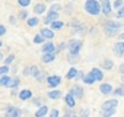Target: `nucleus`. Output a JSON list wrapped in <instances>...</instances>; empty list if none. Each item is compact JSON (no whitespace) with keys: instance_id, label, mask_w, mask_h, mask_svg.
<instances>
[{"instance_id":"obj_1","label":"nucleus","mask_w":124,"mask_h":117,"mask_svg":"<svg viewBox=\"0 0 124 117\" xmlns=\"http://www.w3.org/2000/svg\"><path fill=\"white\" fill-rule=\"evenodd\" d=\"M102 29H104V34L107 37H115L121 32L123 29V24L120 22V19L117 21H112V19H107L102 22Z\"/></svg>"},{"instance_id":"obj_2","label":"nucleus","mask_w":124,"mask_h":117,"mask_svg":"<svg viewBox=\"0 0 124 117\" xmlns=\"http://www.w3.org/2000/svg\"><path fill=\"white\" fill-rule=\"evenodd\" d=\"M83 8H85L86 13H89L91 16H98L99 13H102L99 0H86Z\"/></svg>"},{"instance_id":"obj_3","label":"nucleus","mask_w":124,"mask_h":117,"mask_svg":"<svg viewBox=\"0 0 124 117\" xmlns=\"http://www.w3.org/2000/svg\"><path fill=\"white\" fill-rule=\"evenodd\" d=\"M83 47V40L80 38H72L67 41V51L73 54H80V50Z\"/></svg>"},{"instance_id":"obj_4","label":"nucleus","mask_w":124,"mask_h":117,"mask_svg":"<svg viewBox=\"0 0 124 117\" xmlns=\"http://www.w3.org/2000/svg\"><path fill=\"white\" fill-rule=\"evenodd\" d=\"M99 3H101V10H102V15L105 18H109L111 13H112V3H111V0H99Z\"/></svg>"},{"instance_id":"obj_5","label":"nucleus","mask_w":124,"mask_h":117,"mask_svg":"<svg viewBox=\"0 0 124 117\" xmlns=\"http://www.w3.org/2000/svg\"><path fill=\"white\" fill-rule=\"evenodd\" d=\"M60 18V12H57V10H53V9H50L48 12H45V16H44V19H42V22L45 24V25H50L53 21H55V19H58Z\"/></svg>"},{"instance_id":"obj_6","label":"nucleus","mask_w":124,"mask_h":117,"mask_svg":"<svg viewBox=\"0 0 124 117\" xmlns=\"http://www.w3.org/2000/svg\"><path fill=\"white\" fill-rule=\"evenodd\" d=\"M22 113H23V111H22L19 107L12 105V104H8L6 108H5V114H6V116H10V117H19Z\"/></svg>"},{"instance_id":"obj_7","label":"nucleus","mask_w":124,"mask_h":117,"mask_svg":"<svg viewBox=\"0 0 124 117\" xmlns=\"http://www.w3.org/2000/svg\"><path fill=\"white\" fill-rule=\"evenodd\" d=\"M47 86L50 88V89H53V88H57L60 84H61V76H58V75H48V78H47Z\"/></svg>"},{"instance_id":"obj_8","label":"nucleus","mask_w":124,"mask_h":117,"mask_svg":"<svg viewBox=\"0 0 124 117\" xmlns=\"http://www.w3.org/2000/svg\"><path fill=\"white\" fill-rule=\"evenodd\" d=\"M69 26H70L72 32H76V34H85L86 32V28L80 21H72Z\"/></svg>"},{"instance_id":"obj_9","label":"nucleus","mask_w":124,"mask_h":117,"mask_svg":"<svg viewBox=\"0 0 124 117\" xmlns=\"http://www.w3.org/2000/svg\"><path fill=\"white\" fill-rule=\"evenodd\" d=\"M41 53H57V45L53 42V40H47L44 44H41Z\"/></svg>"},{"instance_id":"obj_10","label":"nucleus","mask_w":124,"mask_h":117,"mask_svg":"<svg viewBox=\"0 0 124 117\" xmlns=\"http://www.w3.org/2000/svg\"><path fill=\"white\" fill-rule=\"evenodd\" d=\"M69 92H72V94L76 97V100H82V98L85 97V89H83V86L79 85V84H75V85L69 89Z\"/></svg>"},{"instance_id":"obj_11","label":"nucleus","mask_w":124,"mask_h":117,"mask_svg":"<svg viewBox=\"0 0 124 117\" xmlns=\"http://www.w3.org/2000/svg\"><path fill=\"white\" fill-rule=\"evenodd\" d=\"M117 105H118V100H117V97H114V98H109V100L104 101L102 105H101V110H115Z\"/></svg>"},{"instance_id":"obj_12","label":"nucleus","mask_w":124,"mask_h":117,"mask_svg":"<svg viewBox=\"0 0 124 117\" xmlns=\"http://www.w3.org/2000/svg\"><path fill=\"white\" fill-rule=\"evenodd\" d=\"M112 51H114V54H115V56L123 57V56H124V41H123V40H118V41L114 44Z\"/></svg>"},{"instance_id":"obj_13","label":"nucleus","mask_w":124,"mask_h":117,"mask_svg":"<svg viewBox=\"0 0 124 117\" xmlns=\"http://www.w3.org/2000/svg\"><path fill=\"white\" fill-rule=\"evenodd\" d=\"M39 34L45 37V40H54V29H51L50 26H42L39 29Z\"/></svg>"},{"instance_id":"obj_14","label":"nucleus","mask_w":124,"mask_h":117,"mask_svg":"<svg viewBox=\"0 0 124 117\" xmlns=\"http://www.w3.org/2000/svg\"><path fill=\"white\" fill-rule=\"evenodd\" d=\"M76 101H78V100H76V97H75L72 92H67V94L64 95V104H66L67 107H73V108H75V107H76Z\"/></svg>"},{"instance_id":"obj_15","label":"nucleus","mask_w":124,"mask_h":117,"mask_svg":"<svg viewBox=\"0 0 124 117\" xmlns=\"http://www.w3.org/2000/svg\"><path fill=\"white\" fill-rule=\"evenodd\" d=\"M12 76L8 73V75H2L0 76V86L2 88H10V84H12Z\"/></svg>"},{"instance_id":"obj_16","label":"nucleus","mask_w":124,"mask_h":117,"mask_svg":"<svg viewBox=\"0 0 124 117\" xmlns=\"http://www.w3.org/2000/svg\"><path fill=\"white\" fill-rule=\"evenodd\" d=\"M112 91H114V86L111 84H101L99 85V92L102 95H111Z\"/></svg>"},{"instance_id":"obj_17","label":"nucleus","mask_w":124,"mask_h":117,"mask_svg":"<svg viewBox=\"0 0 124 117\" xmlns=\"http://www.w3.org/2000/svg\"><path fill=\"white\" fill-rule=\"evenodd\" d=\"M55 57H57V53H42V56H41V62L47 65V63L54 62Z\"/></svg>"},{"instance_id":"obj_18","label":"nucleus","mask_w":124,"mask_h":117,"mask_svg":"<svg viewBox=\"0 0 124 117\" xmlns=\"http://www.w3.org/2000/svg\"><path fill=\"white\" fill-rule=\"evenodd\" d=\"M18 98L21 101H29V100H32V91L31 89H22V91H19Z\"/></svg>"},{"instance_id":"obj_19","label":"nucleus","mask_w":124,"mask_h":117,"mask_svg":"<svg viewBox=\"0 0 124 117\" xmlns=\"http://www.w3.org/2000/svg\"><path fill=\"white\" fill-rule=\"evenodd\" d=\"M47 95H48L50 100H60L61 97H63V92H61L60 89H57V88H53V89H50L47 92Z\"/></svg>"},{"instance_id":"obj_20","label":"nucleus","mask_w":124,"mask_h":117,"mask_svg":"<svg viewBox=\"0 0 124 117\" xmlns=\"http://www.w3.org/2000/svg\"><path fill=\"white\" fill-rule=\"evenodd\" d=\"M47 12V5L45 3H42V2H39V3H37L35 6H34V13L35 15H44Z\"/></svg>"},{"instance_id":"obj_21","label":"nucleus","mask_w":124,"mask_h":117,"mask_svg":"<svg viewBox=\"0 0 124 117\" xmlns=\"http://www.w3.org/2000/svg\"><path fill=\"white\" fill-rule=\"evenodd\" d=\"M91 72H92V75L95 76L96 82H102V81H104V72H102L101 67H92Z\"/></svg>"},{"instance_id":"obj_22","label":"nucleus","mask_w":124,"mask_h":117,"mask_svg":"<svg viewBox=\"0 0 124 117\" xmlns=\"http://www.w3.org/2000/svg\"><path fill=\"white\" fill-rule=\"evenodd\" d=\"M99 67L102 70H111L114 67V62L111 60V58H104V60L99 63Z\"/></svg>"},{"instance_id":"obj_23","label":"nucleus","mask_w":124,"mask_h":117,"mask_svg":"<svg viewBox=\"0 0 124 117\" xmlns=\"http://www.w3.org/2000/svg\"><path fill=\"white\" fill-rule=\"evenodd\" d=\"M67 62L72 65V66H75V65H78L79 62H80V54H73V53H67Z\"/></svg>"},{"instance_id":"obj_24","label":"nucleus","mask_w":124,"mask_h":117,"mask_svg":"<svg viewBox=\"0 0 124 117\" xmlns=\"http://www.w3.org/2000/svg\"><path fill=\"white\" fill-rule=\"evenodd\" d=\"M26 25H28L29 28H35V26H38V25H39V18H38V15H35V16H29V18L26 19Z\"/></svg>"},{"instance_id":"obj_25","label":"nucleus","mask_w":124,"mask_h":117,"mask_svg":"<svg viewBox=\"0 0 124 117\" xmlns=\"http://www.w3.org/2000/svg\"><path fill=\"white\" fill-rule=\"evenodd\" d=\"M47 114H50V110H48V107H47L45 104L39 105L38 110L35 111V116H37V117H44V116H47Z\"/></svg>"},{"instance_id":"obj_26","label":"nucleus","mask_w":124,"mask_h":117,"mask_svg":"<svg viewBox=\"0 0 124 117\" xmlns=\"http://www.w3.org/2000/svg\"><path fill=\"white\" fill-rule=\"evenodd\" d=\"M82 82H83V84H86V85H93V84L96 82V79H95V76L92 75V72H88V73L83 76Z\"/></svg>"},{"instance_id":"obj_27","label":"nucleus","mask_w":124,"mask_h":117,"mask_svg":"<svg viewBox=\"0 0 124 117\" xmlns=\"http://www.w3.org/2000/svg\"><path fill=\"white\" fill-rule=\"evenodd\" d=\"M48 26H50L51 29H54V31H60L61 28L64 26V22H63V21H60V19H55V21H53Z\"/></svg>"},{"instance_id":"obj_28","label":"nucleus","mask_w":124,"mask_h":117,"mask_svg":"<svg viewBox=\"0 0 124 117\" xmlns=\"http://www.w3.org/2000/svg\"><path fill=\"white\" fill-rule=\"evenodd\" d=\"M76 73H78V69H76L75 66H72V67L67 70V73H66V79H67V81L75 79V78H76Z\"/></svg>"},{"instance_id":"obj_29","label":"nucleus","mask_w":124,"mask_h":117,"mask_svg":"<svg viewBox=\"0 0 124 117\" xmlns=\"http://www.w3.org/2000/svg\"><path fill=\"white\" fill-rule=\"evenodd\" d=\"M45 41H47V40H45V37H42L39 32H38V34L34 37V40H32V42H34V44H39V45H41V44H44Z\"/></svg>"},{"instance_id":"obj_30","label":"nucleus","mask_w":124,"mask_h":117,"mask_svg":"<svg viewBox=\"0 0 124 117\" xmlns=\"http://www.w3.org/2000/svg\"><path fill=\"white\" fill-rule=\"evenodd\" d=\"M15 58H16V57H15V54H13V53H10L9 56H6V58L3 60V65H8V66H10V65L15 62Z\"/></svg>"},{"instance_id":"obj_31","label":"nucleus","mask_w":124,"mask_h":117,"mask_svg":"<svg viewBox=\"0 0 124 117\" xmlns=\"http://www.w3.org/2000/svg\"><path fill=\"white\" fill-rule=\"evenodd\" d=\"M29 18V12L28 10H25V8L21 10V12H18V19H22V21H26Z\"/></svg>"},{"instance_id":"obj_32","label":"nucleus","mask_w":124,"mask_h":117,"mask_svg":"<svg viewBox=\"0 0 124 117\" xmlns=\"http://www.w3.org/2000/svg\"><path fill=\"white\" fill-rule=\"evenodd\" d=\"M39 73H41L39 67H38L37 65H32V66H31V75H29V76H32V78H35V79H37V76H38Z\"/></svg>"},{"instance_id":"obj_33","label":"nucleus","mask_w":124,"mask_h":117,"mask_svg":"<svg viewBox=\"0 0 124 117\" xmlns=\"http://www.w3.org/2000/svg\"><path fill=\"white\" fill-rule=\"evenodd\" d=\"M47 78H48V75H47V72H44V70H41V73L37 76V81L39 82V84H44V82H47Z\"/></svg>"},{"instance_id":"obj_34","label":"nucleus","mask_w":124,"mask_h":117,"mask_svg":"<svg viewBox=\"0 0 124 117\" xmlns=\"http://www.w3.org/2000/svg\"><path fill=\"white\" fill-rule=\"evenodd\" d=\"M112 95L114 97H124V88L123 86H120V88H114V91H112Z\"/></svg>"},{"instance_id":"obj_35","label":"nucleus","mask_w":124,"mask_h":117,"mask_svg":"<svg viewBox=\"0 0 124 117\" xmlns=\"http://www.w3.org/2000/svg\"><path fill=\"white\" fill-rule=\"evenodd\" d=\"M63 114H64L66 117H70V116H76V111L73 110V107H66L64 111H63Z\"/></svg>"},{"instance_id":"obj_36","label":"nucleus","mask_w":124,"mask_h":117,"mask_svg":"<svg viewBox=\"0 0 124 117\" xmlns=\"http://www.w3.org/2000/svg\"><path fill=\"white\" fill-rule=\"evenodd\" d=\"M19 85H21V78H19V76H15V78L12 79L10 88H19Z\"/></svg>"},{"instance_id":"obj_37","label":"nucleus","mask_w":124,"mask_h":117,"mask_svg":"<svg viewBox=\"0 0 124 117\" xmlns=\"http://www.w3.org/2000/svg\"><path fill=\"white\" fill-rule=\"evenodd\" d=\"M9 72H10V66H8V65L0 66V76H2V75H8Z\"/></svg>"},{"instance_id":"obj_38","label":"nucleus","mask_w":124,"mask_h":117,"mask_svg":"<svg viewBox=\"0 0 124 117\" xmlns=\"http://www.w3.org/2000/svg\"><path fill=\"white\" fill-rule=\"evenodd\" d=\"M115 18H117V19H124V5H123V6H121L120 9H117Z\"/></svg>"},{"instance_id":"obj_39","label":"nucleus","mask_w":124,"mask_h":117,"mask_svg":"<svg viewBox=\"0 0 124 117\" xmlns=\"http://www.w3.org/2000/svg\"><path fill=\"white\" fill-rule=\"evenodd\" d=\"M64 50H67V42H60L58 45H57V53H60V51H64Z\"/></svg>"},{"instance_id":"obj_40","label":"nucleus","mask_w":124,"mask_h":117,"mask_svg":"<svg viewBox=\"0 0 124 117\" xmlns=\"http://www.w3.org/2000/svg\"><path fill=\"white\" fill-rule=\"evenodd\" d=\"M18 5L21 8H28L31 5V0H18Z\"/></svg>"},{"instance_id":"obj_41","label":"nucleus","mask_w":124,"mask_h":117,"mask_svg":"<svg viewBox=\"0 0 124 117\" xmlns=\"http://www.w3.org/2000/svg\"><path fill=\"white\" fill-rule=\"evenodd\" d=\"M50 9H53V10H57V12H60L61 9H63V6H61L60 3H51Z\"/></svg>"},{"instance_id":"obj_42","label":"nucleus","mask_w":124,"mask_h":117,"mask_svg":"<svg viewBox=\"0 0 124 117\" xmlns=\"http://www.w3.org/2000/svg\"><path fill=\"white\" fill-rule=\"evenodd\" d=\"M123 5H124L123 0H114V2H112V8H114V9H120Z\"/></svg>"},{"instance_id":"obj_43","label":"nucleus","mask_w":124,"mask_h":117,"mask_svg":"<svg viewBox=\"0 0 124 117\" xmlns=\"http://www.w3.org/2000/svg\"><path fill=\"white\" fill-rule=\"evenodd\" d=\"M115 114V110H102V116H107V117H111Z\"/></svg>"},{"instance_id":"obj_44","label":"nucleus","mask_w":124,"mask_h":117,"mask_svg":"<svg viewBox=\"0 0 124 117\" xmlns=\"http://www.w3.org/2000/svg\"><path fill=\"white\" fill-rule=\"evenodd\" d=\"M22 75H23V76H29V75H31V66H26V67H23V70H22Z\"/></svg>"},{"instance_id":"obj_45","label":"nucleus","mask_w":124,"mask_h":117,"mask_svg":"<svg viewBox=\"0 0 124 117\" xmlns=\"http://www.w3.org/2000/svg\"><path fill=\"white\" fill-rule=\"evenodd\" d=\"M83 76H85V73H83L82 70H78V73H76V78H75V81H82V79H83Z\"/></svg>"},{"instance_id":"obj_46","label":"nucleus","mask_w":124,"mask_h":117,"mask_svg":"<svg viewBox=\"0 0 124 117\" xmlns=\"http://www.w3.org/2000/svg\"><path fill=\"white\" fill-rule=\"evenodd\" d=\"M32 102H34L37 107H39V105H42V102H44V101H42L41 98H34V97H32Z\"/></svg>"},{"instance_id":"obj_47","label":"nucleus","mask_w":124,"mask_h":117,"mask_svg":"<svg viewBox=\"0 0 124 117\" xmlns=\"http://www.w3.org/2000/svg\"><path fill=\"white\" fill-rule=\"evenodd\" d=\"M50 116L51 117H58L60 116V111L57 108H53V110H50Z\"/></svg>"},{"instance_id":"obj_48","label":"nucleus","mask_w":124,"mask_h":117,"mask_svg":"<svg viewBox=\"0 0 124 117\" xmlns=\"http://www.w3.org/2000/svg\"><path fill=\"white\" fill-rule=\"evenodd\" d=\"M6 26L3 25V24H0V37H3V35H6Z\"/></svg>"},{"instance_id":"obj_49","label":"nucleus","mask_w":124,"mask_h":117,"mask_svg":"<svg viewBox=\"0 0 124 117\" xmlns=\"http://www.w3.org/2000/svg\"><path fill=\"white\" fill-rule=\"evenodd\" d=\"M10 95H12V97H18V95H19L18 88H10Z\"/></svg>"},{"instance_id":"obj_50","label":"nucleus","mask_w":124,"mask_h":117,"mask_svg":"<svg viewBox=\"0 0 124 117\" xmlns=\"http://www.w3.org/2000/svg\"><path fill=\"white\" fill-rule=\"evenodd\" d=\"M9 22H10L12 25H18V19H16V16H10V18H9Z\"/></svg>"},{"instance_id":"obj_51","label":"nucleus","mask_w":124,"mask_h":117,"mask_svg":"<svg viewBox=\"0 0 124 117\" xmlns=\"http://www.w3.org/2000/svg\"><path fill=\"white\" fill-rule=\"evenodd\" d=\"M79 114L86 117V116H89V114H91V111H89V110H86V108H83V110H80V113H79Z\"/></svg>"},{"instance_id":"obj_52","label":"nucleus","mask_w":124,"mask_h":117,"mask_svg":"<svg viewBox=\"0 0 124 117\" xmlns=\"http://www.w3.org/2000/svg\"><path fill=\"white\" fill-rule=\"evenodd\" d=\"M118 72H120L121 75H124V63H121V65L118 66Z\"/></svg>"},{"instance_id":"obj_53","label":"nucleus","mask_w":124,"mask_h":117,"mask_svg":"<svg viewBox=\"0 0 124 117\" xmlns=\"http://www.w3.org/2000/svg\"><path fill=\"white\" fill-rule=\"evenodd\" d=\"M117 38H118V40H123V41H124V31H121V32L118 34V37H117Z\"/></svg>"},{"instance_id":"obj_54","label":"nucleus","mask_w":124,"mask_h":117,"mask_svg":"<svg viewBox=\"0 0 124 117\" xmlns=\"http://www.w3.org/2000/svg\"><path fill=\"white\" fill-rule=\"evenodd\" d=\"M121 86L124 88V75H123V81H121Z\"/></svg>"},{"instance_id":"obj_55","label":"nucleus","mask_w":124,"mask_h":117,"mask_svg":"<svg viewBox=\"0 0 124 117\" xmlns=\"http://www.w3.org/2000/svg\"><path fill=\"white\" fill-rule=\"evenodd\" d=\"M0 62H3V54L0 53Z\"/></svg>"},{"instance_id":"obj_56","label":"nucleus","mask_w":124,"mask_h":117,"mask_svg":"<svg viewBox=\"0 0 124 117\" xmlns=\"http://www.w3.org/2000/svg\"><path fill=\"white\" fill-rule=\"evenodd\" d=\"M2 45H3V42H2V41H0V48H2Z\"/></svg>"},{"instance_id":"obj_57","label":"nucleus","mask_w":124,"mask_h":117,"mask_svg":"<svg viewBox=\"0 0 124 117\" xmlns=\"http://www.w3.org/2000/svg\"><path fill=\"white\" fill-rule=\"evenodd\" d=\"M47 2H55V0H47Z\"/></svg>"},{"instance_id":"obj_58","label":"nucleus","mask_w":124,"mask_h":117,"mask_svg":"<svg viewBox=\"0 0 124 117\" xmlns=\"http://www.w3.org/2000/svg\"><path fill=\"white\" fill-rule=\"evenodd\" d=\"M70 2H76V0H70Z\"/></svg>"},{"instance_id":"obj_59","label":"nucleus","mask_w":124,"mask_h":117,"mask_svg":"<svg viewBox=\"0 0 124 117\" xmlns=\"http://www.w3.org/2000/svg\"><path fill=\"white\" fill-rule=\"evenodd\" d=\"M123 58H124V56H123Z\"/></svg>"}]
</instances>
